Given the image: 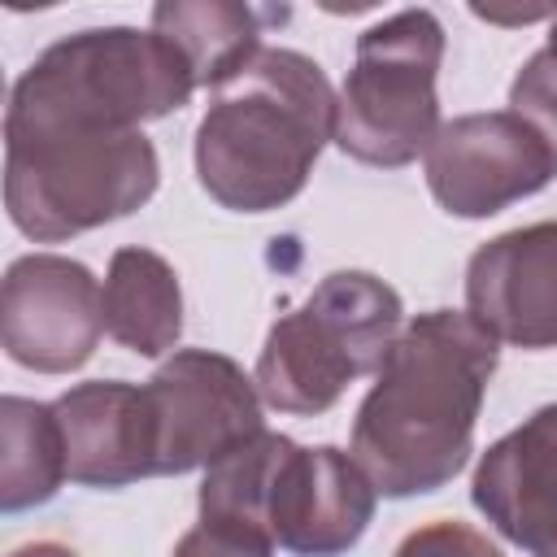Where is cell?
Wrapping results in <instances>:
<instances>
[{"label": "cell", "mask_w": 557, "mask_h": 557, "mask_svg": "<svg viewBox=\"0 0 557 557\" xmlns=\"http://www.w3.org/2000/svg\"><path fill=\"white\" fill-rule=\"evenodd\" d=\"M492 374L496 339L470 313L431 309L400 326L352 418V457L379 496H426L466 470Z\"/></svg>", "instance_id": "obj_1"}, {"label": "cell", "mask_w": 557, "mask_h": 557, "mask_svg": "<svg viewBox=\"0 0 557 557\" xmlns=\"http://www.w3.org/2000/svg\"><path fill=\"white\" fill-rule=\"evenodd\" d=\"M331 139L326 70L296 48H261L213 91L196 126V178L231 213H270L305 191Z\"/></svg>", "instance_id": "obj_2"}, {"label": "cell", "mask_w": 557, "mask_h": 557, "mask_svg": "<svg viewBox=\"0 0 557 557\" xmlns=\"http://www.w3.org/2000/svg\"><path fill=\"white\" fill-rule=\"evenodd\" d=\"M196 91L187 57L152 26H91L48 44L13 83L4 135L139 131Z\"/></svg>", "instance_id": "obj_3"}, {"label": "cell", "mask_w": 557, "mask_h": 557, "mask_svg": "<svg viewBox=\"0 0 557 557\" xmlns=\"http://www.w3.org/2000/svg\"><path fill=\"white\" fill-rule=\"evenodd\" d=\"M161 183L144 131H35L4 135V209L35 244H61L131 218Z\"/></svg>", "instance_id": "obj_4"}, {"label": "cell", "mask_w": 557, "mask_h": 557, "mask_svg": "<svg viewBox=\"0 0 557 557\" xmlns=\"http://www.w3.org/2000/svg\"><path fill=\"white\" fill-rule=\"evenodd\" d=\"M400 326L405 305L392 283L370 270H335L270 326L252 374L257 392L278 413L318 418L348 383L383 366Z\"/></svg>", "instance_id": "obj_5"}, {"label": "cell", "mask_w": 557, "mask_h": 557, "mask_svg": "<svg viewBox=\"0 0 557 557\" xmlns=\"http://www.w3.org/2000/svg\"><path fill=\"white\" fill-rule=\"evenodd\" d=\"M444 26L431 9H400L357 35L352 70L335 91V148L361 165L400 170L440 135Z\"/></svg>", "instance_id": "obj_6"}, {"label": "cell", "mask_w": 557, "mask_h": 557, "mask_svg": "<svg viewBox=\"0 0 557 557\" xmlns=\"http://www.w3.org/2000/svg\"><path fill=\"white\" fill-rule=\"evenodd\" d=\"M157 426V474L209 470L265 431L257 379L213 348H174L144 383Z\"/></svg>", "instance_id": "obj_7"}, {"label": "cell", "mask_w": 557, "mask_h": 557, "mask_svg": "<svg viewBox=\"0 0 557 557\" xmlns=\"http://www.w3.org/2000/svg\"><path fill=\"white\" fill-rule=\"evenodd\" d=\"M104 335V287L61 252H26L4 270L0 344L35 374H70Z\"/></svg>", "instance_id": "obj_8"}, {"label": "cell", "mask_w": 557, "mask_h": 557, "mask_svg": "<svg viewBox=\"0 0 557 557\" xmlns=\"http://www.w3.org/2000/svg\"><path fill=\"white\" fill-rule=\"evenodd\" d=\"M426 187L453 218H492L557 178L544 139L513 113H461L426 148Z\"/></svg>", "instance_id": "obj_9"}, {"label": "cell", "mask_w": 557, "mask_h": 557, "mask_svg": "<svg viewBox=\"0 0 557 557\" xmlns=\"http://www.w3.org/2000/svg\"><path fill=\"white\" fill-rule=\"evenodd\" d=\"M374 505L379 492L357 457L335 444H283L265 505L278 548L292 557H344L374 522Z\"/></svg>", "instance_id": "obj_10"}, {"label": "cell", "mask_w": 557, "mask_h": 557, "mask_svg": "<svg viewBox=\"0 0 557 557\" xmlns=\"http://www.w3.org/2000/svg\"><path fill=\"white\" fill-rule=\"evenodd\" d=\"M466 313L513 348H557V222L513 226L466 265Z\"/></svg>", "instance_id": "obj_11"}, {"label": "cell", "mask_w": 557, "mask_h": 557, "mask_svg": "<svg viewBox=\"0 0 557 557\" xmlns=\"http://www.w3.org/2000/svg\"><path fill=\"white\" fill-rule=\"evenodd\" d=\"M65 470L78 487H126L157 474V426L144 383L91 379L52 400Z\"/></svg>", "instance_id": "obj_12"}, {"label": "cell", "mask_w": 557, "mask_h": 557, "mask_svg": "<svg viewBox=\"0 0 557 557\" xmlns=\"http://www.w3.org/2000/svg\"><path fill=\"white\" fill-rule=\"evenodd\" d=\"M470 500L531 557L557 540V405L535 409L479 457Z\"/></svg>", "instance_id": "obj_13"}, {"label": "cell", "mask_w": 557, "mask_h": 557, "mask_svg": "<svg viewBox=\"0 0 557 557\" xmlns=\"http://www.w3.org/2000/svg\"><path fill=\"white\" fill-rule=\"evenodd\" d=\"M104 331L139 352H174L183 335V287L174 265L152 248H117L104 274Z\"/></svg>", "instance_id": "obj_14"}, {"label": "cell", "mask_w": 557, "mask_h": 557, "mask_svg": "<svg viewBox=\"0 0 557 557\" xmlns=\"http://www.w3.org/2000/svg\"><path fill=\"white\" fill-rule=\"evenodd\" d=\"M265 13L235 0H161L152 4V30L165 35L191 65L196 87H226L261 52Z\"/></svg>", "instance_id": "obj_15"}, {"label": "cell", "mask_w": 557, "mask_h": 557, "mask_svg": "<svg viewBox=\"0 0 557 557\" xmlns=\"http://www.w3.org/2000/svg\"><path fill=\"white\" fill-rule=\"evenodd\" d=\"M65 479H70L65 440L52 405L4 396L0 400V509L22 513L35 505H48Z\"/></svg>", "instance_id": "obj_16"}, {"label": "cell", "mask_w": 557, "mask_h": 557, "mask_svg": "<svg viewBox=\"0 0 557 557\" xmlns=\"http://www.w3.org/2000/svg\"><path fill=\"white\" fill-rule=\"evenodd\" d=\"M509 109L544 139V148L553 152V165H557V61L548 48L531 52L522 61V70L513 74Z\"/></svg>", "instance_id": "obj_17"}, {"label": "cell", "mask_w": 557, "mask_h": 557, "mask_svg": "<svg viewBox=\"0 0 557 557\" xmlns=\"http://www.w3.org/2000/svg\"><path fill=\"white\" fill-rule=\"evenodd\" d=\"M274 540L257 527L244 522H222V518H200L191 531L178 535L170 557H274Z\"/></svg>", "instance_id": "obj_18"}, {"label": "cell", "mask_w": 557, "mask_h": 557, "mask_svg": "<svg viewBox=\"0 0 557 557\" xmlns=\"http://www.w3.org/2000/svg\"><path fill=\"white\" fill-rule=\"evenodd\" d=\"M392 557H505V553L483 531H474L457 518H440V522L409 531Z\"/></svg>", "instance_id": "obj_19"}, {"label": "cell", "mask_w": 557, "mask_h": 557, "mask_svg": "<svg viewBox=\"0 0 557 557\" xmlns=\"http://www.w3.org/2000/svg\"><path fill=\"white\" fill-rule=\"evenodd\" d=\"M9 557H78V553H74V548H65V544H57V540H35V544L13 548Z\"/></svg>", "instance_id": "obj_20"}, {"label": "cell", "mask_w": 557, "mask_h": 557, "mask_svg": "<svg viewBox=\"0 0 557 557\" xmlns=\"http://www.w3.org/2000/svg\"><path fill=\"white\" fill-rule=\"evenodd\" d=\"M548 52H553V61H557V13H553V26H548V44H544Z\"/></svg>", "instance_id": "obj_21"}, {"label": "cell", "mask_w": 557, "mask_h": 557, "mask_svg": "<svg viewBox=\"0 0 557 557\" xmlns=\"http://www.w3.org/2000/svg\"><path fill=\"white\" fill-rule=\"evenodd\" d=\"M535 557H557V540H553V544H548V548H540V553H535Z\"/></svg>", "instance_id": "obj_22"}]
</instances>
